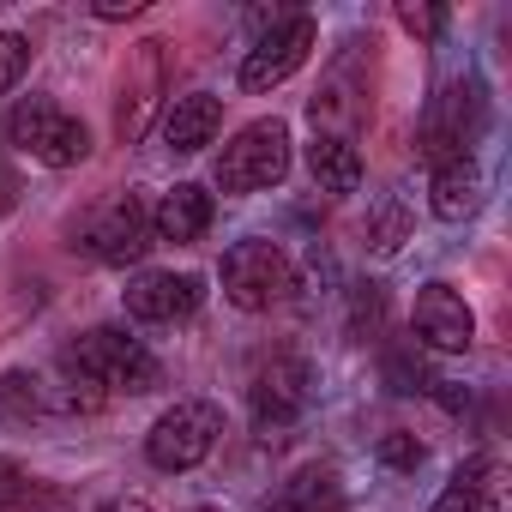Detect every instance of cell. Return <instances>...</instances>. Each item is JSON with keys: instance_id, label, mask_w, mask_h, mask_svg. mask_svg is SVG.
Here are the masks:
<instances>
[{"instance_id": "cell-5", "label": "cell", "mask_w": 512, "mask_h": 512, "mask_svg": "<svg viewBox=\"0 0 512 512\" xmlns=\"http://www.w3.org/2000/svg\"><path fill=\"white\" fill-rule=\"evenodd\" d=\"M67 356H73L103 392H127V398H139V392H157V386H163L157 356H151L139 338H127L121 326H97V332H85Z\"/></svg>"}, {"instance_id": "cell-14", "label": "cell", "mask_w": 512, "mask_h": 512, "mask_svg": "<svg viewBox=\"0 0 512 512\" xmlns=\"http://www.w3.org/2000/svg\"><path fill=\"white\" fill-rule=\"evenodd\" d=\"M37 392H43V416H97L109 404V392L61 350L49 374H37Z\"/></svg>"}, {"instance_id": "cell-19", "label": "cell", "mask_w": 512, "mask_h": 512, "mask_svg": "<svg viewBox=\"0 0 512 512\" xmlns=\"http://www.w3.org/2000/svg\"><path fill=\"white\" fill-rule=\"evenodd\" d=\"M308 169H314L320 193H356V187H362V151H356V139L314 133V145H308Z\"/></svg>"}, {"instance_id": "cell-17", "label": "cell", "mask_w": 512, "mask_h": 512, "mask_svg": "<svg viewBox=\"0 0 512 512\" xmlns=\"http://www.w3.org/2000/svg\"><path fill=\"white\" fill-rule=\"evenodd\" d=\"M428 205H434L440 223H464V217H476V205H482V169H476V157H452V163H440L434 181H428Z\"/></svg>"}, {"instance_id": "cell-18", "label": "cell", "mask_w": 512, "mask_h": 512, "mask_svg": "<svg viewBox=\"0 0 512 512\" xmlns=\"http://www.w3.org/2000/svg\"><path fill=\"white\" fill-rule=\"evenodd\" d=\"M266 512H344V482H338V470L308 464L266 500Z\"/></svg>"}, {"instance_id": "cell-13", "label": "cell", "mask_w": 512, "mask_h": 512, "mask_svg": "<svg viewBox=\"0 0 512 512\" xmlns=\"http://www.w3.org/2000/svg\"><path fill=\"white\" fill-rule=\"evenodd\" d=\"M428 512H506V464L488 452L458 464V476L446 482V494Z\"/></svg>"}, {"instance_id": "cell-11", "label": "cell", "mask_w": 512, "mask_h": 512, "mask_svg": "<svg viewBox=\"0 0 512 512\" xmlns=\"http://www.w3.org/2000/svg\"><path fill=\"white\" fill-rule=\"evenodd\" d=\"M410 332H416V344L422 350H440V356H458V350H470V338H476V314H470V302L452 290V284H422L416 290V308H410Z\"/></svg>"}, {"instance_id": "cell-30", "label": "cell", "mask_w": 512, "mask_h": 512, "mask_svg": "<svg viewBox=\"0 0 512 512\" xmlns=\"http://www.w3.org/2000/svg\"><path fill=\"white\" fill-rule=\"evenodd\" d=\"M13 193H19V187H13V175H0V217L13 211Z\"/></svg>"}, {"instance_id": "cell-29", "label": "cell", "mask_w": 512, "mask_h": 512, "mask_svg": "<svg viewBox=\"0 0 512 512\" xmlns=\"http://www.w3.org/2000/svg\"><path fill=\"white\" fill-rule=\"evenodd\" d=\"M97 512H151V500H145V494H115V500H103Z\"/></svg>"}, {"instance_id": "cell-28", "label": "cell", "mask_w": 512, "mask_h": 512, "mask_svg": "<svg viewBox=\"0 0 512 512\" xmlns=\"http://www.w3.org/2000/svg\"><path fill=\"white\" fill-rule=\"evenodd\" d=\"M103 25H121V19H139L145 13V0H97V7H91Z\"/></svg>"}, {"instance_id": "cell-26", "label": "cell", "mask_w": 512, "mask_h": 512, "mask_svg": "<svg viewBox=\"0 0 512 512\" xmlns=\"http://www.w3.org/2000/svg\"><path fill=\"white\" fill-rule=\"evenodd\" d=\"M380 464H392V470H416V464H422V440L404 434V428H392V434L380 440Z\"/></svg>"}, {"instance_id": "cell-16", "label": "cell", "mask_w": 512, "mask_h": 512, "mask_svg": "<svg viewBox=\"0 0 512 512\" xmlns=\"http://www.w3.org/2000/svg\"><path fill=\"white\" fill-rule=\"evenodd\" d=\"M217 127H223V103H217L211 91L175 97V103L163 109V139H169V151H205V145L217 139Z\"/></svg>"}, {"instance_id": "cell-15", "label": "cell", "mask_w": 512, "mask_h": 512, "mask_svg": "<svg viewBox=\"0 0 512 512\" xmlns=\"http://www.w3.org/2000/svg\"><path fill=\"white\" fill-rule=\"evenodd\" d=\"M205 229H211V193H205L199 181H175V187L157 199V211H151V235H157V241L187 247V241H199Z\"/></svg>"}, {"instance_id": "cell-8", "label": "cell", "mask_w": 512, "mask_h": 512, "mask_svg": "<svg viewBox=\"0 0 512 512\" xmlns=\"http://www.w3.org/2000/svg\"><path fill=\"white\" fill-rule=\"evenodd\" d=\"M217 434H223L217 404H205V398H181L175 410H163V416L151 422V434H145V458H151L157 470L175 476V470L205 464L211 446H217Z\"/></svg>"}, {"instance_id": "cell-2", "label": "cell", "mask_w": 512, "mask_h": 512, "mask_svg": "<svg viewBox=\"0 0 512 512\" xmlns=\"http://www.w3.org/2000/svg\"><path fill=\"white\" fill-rule=\"evenodd\" d=\"M284 175H290V127L278 115L247 121L217 157V187L223 193H260V187H278Z\"/></svg>"}, {"instance_id": "cell-20", "label": "cell", "mask_w": 512, "mask_h": 512, "mask_svg": "<svg viewBox=\"0 0 512 512\" xmlns=\"http://www.w3.org/2000/svg\"><path fill=\"white\" fill-rule=\"evenodd\" d=\"M43 416V392H37V374L31 368H13V374H0V422H13V428H31Z\"/></svg>"}, {"instance_id": "cell-1", "label": "cell", "mask_w": 512, "mask_h": 512, "mask_svg": "<svg viewBox=\"0 0 512 512\" xmlns=\"http://www.w3.org/2000/svg\"><path fill=\"white\" fill-rule=\"evenodd\" d=\"M223 296L241 314H272L296 296V266L278 241H235L223 253Z\"/></svg>"}, {"instance_id": "cell-27", "label": "cell", "mask_w": 512, "mask_h": 512, "mask_svg": "<svg viewBox=\"0 0 512 512\" xmlns=\"http://www.w3.org/2000/svg\"><path fill=\"white\" fill-rule=\"evenodd\" d=\"M398 25H404L410 37H440V31H446V13H440V7H410V0H404V7H398Z\"/></svg>"}, {"instance_id": "cell-25", "label": "cell", "mask_w": 512, "mask_h": 512, "mask_svg": "<svg viewBox=\"0 0 512 512\" xmlns=\"http://www.w3.org/2000/svg\"><path fill=\"white\" fill-rule=\"evenodd\" d=\"M25 67H31V43L19 31H0V91H13L25 79Z\"/></svg>"}, {"instance_id": "cell-7", "label": "cell", "mask_w": 512, "mask_h": 512, "mask_svg": "<svg viewBox=\"0 0 512 512\" xmlns=\"http://www.w3.org/2000/svg\"><path fill=\"white\" fill-rule=\"evenodd\" d=\"M482 127H488L482 85H476V79H452V85L434 97L428 121H422L416 157H422L428 169H440V163H452V157H470V145L482 139Z\"/></svg>"}, {"instance_id": "cell-31", "label": "cell", "mask_w": 512, "mask_h": 512, "mask_svg": "<svg viewBox=\"0 0 512 512\" xmlns=\"http://www.w3.org/2000/svg\"><path fill=\"white\" fill-rule=\"evenodd\" d=\"M193 512H223V506H193Z\"/></svg>"}, {"instance_id": "cell-12", "label": "cell", "mask_w": 512, "mask_h": 512, "mask_svg": "<svg viewBox=\"0 0 512 512\" xmlns=\"http://www.w3.org/2000/svg\"><path fill=\"white\" fill-rule=\"evenodd\" d=\"M205 302V278L193 272H145L127 284V314L145 320V326H175V320H193Z\"/></svg>"}, {"instance_id": "cell-24", "label": "cell", "mask_w": 512, "mask_h": 512, "mask_svg": "<svg viewBox=\"0 0 512 512\" xmlns=\"http://www.w3.org/2000/svg\"><path fill=\"white\" fill-rule=\"evenodd\" d=\"M386 380H392V392H434L428 368H422L410 350H392V356H386Z\"/></svg>"}, {"instance_id": "cell-22", "label": "cell", "mask_w": 512, "mask_h": 512, "mask_svg": "<svg viewBox=\"0 0 512 512\" xmlns=\"http://www.w3.org/2000/svg\"><path fill=\"white\" fill-rule=\"evenodd\" d=\"M404 241H410V211L404 205H380L374 223H368V247L374 253H398Z\"/></svg>"}, {"instance_id": "cell-21", "label": "cell", "mask_w": 512, "mask_h": 512, "mask_svg": "<svg viewBox=\"0 0 512 512\" xmlns=\"http://www.w3.org/2000/svg\"><path fill=\"white\" fill-rule=\"evenodd\" d=\"M380 326H386V290L380 284H356L350 290V338L368 344V338H380Z\"/></svg>"}, {"instance_id": "cell-23", "label": "cell", "mask_w": 512, "mask_h": 512, "mask_svg": "<svg viewBox=\"0 0 512 512\" xmlns=\"http://www.w3.org/2000/svg\"><path fill=\"white\" fill-rule=\"evenodd\" d=\"M31 506H43L37 482H31L13 458H0V512H31Z\"/></svg>"}, {"instance_id": "cell-3", "label": "cell", "mask_w": 512, "mask_h": 512, "mask_svg": "<svg viewBox=\"0 0 512 512\" xmlns=\"http://www.w3.org/2000/svg\"><path fill=\"white\" fill-rule=\"evenodd\" d=\"M169 109V43L145 37L127 49V73H121V103H115V139L139 145L157 115Z\"/></svg>"}, {"instance_id": "cell-9", "label": "cell", "mask_w": 512, "mask_h": 512, "mask_svg": "<svg viewBox=\"0 0 512 512\" xmlns=\"http://www.w3.org/2000/svg\"><path fill=\"white\" fill-rule=\"evenodd\" d=\"M73 247H85L91 260H103V266H133L139 253L151 247V211H145V199H139V193L103 199V205L73 229Z\"/></svg>"}, {"instance_id": "cell-4", "label": "cell", "mask_w": 512, "mask_h": 512, "mask_svg": "<svg viewBox=\"0 0 512 512\" xmlns=\"http://www.w3.org/2000/svg\"><path fill=\"white\" fill-rule=\"evenodd\" d=\"M7 133H13V145H19L25 157H37L43 169H79V163L91 157V133H85V121L67 115L55 97H25V103L13 109Z\"/></svg>"}, {"instance_id": "cell-6", "label": "cell", "mask_w": 512, "mask_h": 512, "mask_svg": "<svg viewBox=\"0 0 512 512\" xmlns=\"http://www.w3.org/2000/svg\"><path fill=\"white\" fill-rule=\"evenodd\" d=\"M308 392H314V368L290 350H272L247 380V404H253V428H260L266 446L284 440V428L308 410Z\"/></svg>"}, {"instance_id": "cell-10", "label": "cell", "mask_w": 512, "mask_h": 512, "mask_svg": "<svg viewBox=\"0 0 512 512\" xmlns=\"http://www.w3.org/2000/svg\"><path fill=\"white\" fill-rule=\"evenodd\" d=\"M314 43H320V25H314L308 13L278 19L260 43L247 49V61H241V85H247V91H278L290 73H302V67H308Z\"/></svg>"}]
</instances>
